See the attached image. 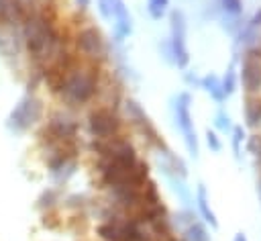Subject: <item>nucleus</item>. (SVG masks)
<instances>
[{
	"mask_svg": "<svg viewBox=\"0 0 261 241\" xmlns=\"http://www.w3.org/2000/svg\"><path fill=\"white\" fill-rule=\"evenodd\" d=\"M190 94L181 92L177 94V98H173V114H175V123L184 133L186 139V147L190 151L192 157H198V139H196V131H194V123L190 116Z\"/></svg>",
	"mask_w": 261,
	"mask_h": 241,
	"instance_id": "0eeeda50",
	"label": "nucleus"
},
{
	"mask_svg": "<svg viewBox=\"0 0 261 241\" xmlns=\"http://www.w3.org/2000/svg\"><path fill=\"white\" fill-rule=\"evenodd\" d=\"M20 35L29 61L41 71L65 51V43L53 14L47 10V4L24 16L20 25Z\"/></svg>",
	"mask_w": 261,
	"mask_h": 241,
	"instance_id": "f257e3e1",
	"label": "nucleus"
},
{
	"mask_svg": "<svg viewBox=\"0 0 261 241\" xmlns=\"http://www.w3.org/2000/svg\"><path fill=\"white\" fill-rule=\"evenodd\" d=\"M100 90V63H75L63 78L57 96L69 106L88 104Z\"/></svg>",
	"mask_w": 261,
	"mask_h": 241,
	"instance_id": "f03ea898",
	"label": "nucleus"
},
{
	"mask_svg": "<svg viewBox=\"0 0 261 241\" xmlns=\"http://www.w3.org/2000/svg\"><path fill=\"white\" fill-rule=\"evenodd\" d=\"M43 112H45L43 100L35 92H27L24 96L18 98V102L10 110V114L6 118V127L12 133H27L41 123Z\"/></svg>",
	"mask_w": 261,
	"mask_h": 241,
	"instance_id": "7ed1b4c3",
	"label": "nucleus"
},
{
	"mask_svg": "<svg viewBox=\"0 0 261 241\" xmlns=\"http://www.w3.org/2000/svg\"><path fill=\"white\" fill-rule=\"evenodd\" d=\"M169 22H171V39H169L171 61L177 67H186L190 61V55H188V47H186V16H184V12L171 10Z\"/></svg>",
	"mask_w": 261,
	"mask_h": 241,
	"instance_id": "6e6552de",
	"label": "nucleus"
},
{
	"mask_svg": "<svg viewBox=\"0 0 261 241\" xmlns=\"http://www.w3.org/2000/svg\"><path fill=\"white\" fill-rule=\"evenodd\" d=\"M73 45L88 63H100L108 55V43L100 29L94 25L80 27L73 35Z\"/></svg>",
	"mask_w": 261,
	"mask_h": 241,
	"instance_id": "20e7f679",
	"label": "nucleus"
},
{
	"mask_svg": "<svg viewBox=\"0 0 261 241\" xmlns=\"http://www.w3.org/2000/svg\"><path fill=\"white\" fill-rule=\"evenodd\" d=\"M234 86H237L234 71H232V69H228V71H226V76H224V80H222V92H224V96H230V94L234 92Z\"/></svg>",
	"mask_w": 261,
	"mask_h": 241,
	"instance_id": "aec40b11",
	"label": "nucleus"
},
{
	"mask_svg": "<svg viewBox=\"0 0 261 241\" xmlns=\"http://www.w3.org/2000/svg\"><path fill=\"white\" fill-rule=\"evenodd\" d=\"M216 127H218L220 131H228V129H230V118H228V114L218 112V114H216Z\"/></svg>",
	"mask_w": 261,
	"mask_h": 241,
	"instance_id": "b1692460",
	"label": "nucleus"
},
{
	"mask_svg": "<svg viewBox=\"0 0 261 241\" xmlns=\"http://www.w3.org/2000/svg\"><path fill=\"white\" fill-rule=\"evenodd\" d=\"M243 86L251 94L261 88V63L257 49H251L243 59Z\"/></svg>",
	"mask_w": 261,
	"mask_h": 241,
	"instance_id": "9b49d317",
	"label": "nucleus"
},
{
	"mask_svg": "<svg viewBox=\"0 0 261 241\" xmlns=\"http://www.w3.org/2000/svg\"><path fill=\"white\" fill-rule=\"evenodd\" d=\"M24 53L20 27H0V55L6 61H18Z\"/></svg>",
	"mask_w": 261,
	"mask_h": 241,
	"instance_id": "9d476101",
	"label": "nucleus"
},
{
	"mask_svg": "<svg viewBox=\"0 0 261 241\" xmlns=\"http://www.w3.org/2000/svg\"><path fill=\"white\" fill-rule=\"evenodd\" d=\"M222 2V8L230 14H239L243 10V2L241 0H220Z\"/></svg>",
	"mask_w": 261,
	"mask_h": 241,
	"instance_id": "5701e85b",
	"label": "nucleus"
},
{
	"mask_svg": "<svg viewBox=\"0 0 261 241\" xmlns=\"http://www.w3.org/2000/svg\"><path fill=\"white\" fill-rule=\"evenodd\" d=\"M206 141H208V147H210L212 151H220V147H222V145H220L218 137H216L212 131H208V133H206Z\"/></svg>",
	"mask_w": 261,
	"mask_h": 241,
	"instance_id": "393cba45",
	"label": "nucleus"
},
{
	"mask_svg": "<svg viewBox=\"0 0 261 241\" xmlns=\"http://www.w3.org/2000/svg\"><path fill=\"white\" fill-rule=\"evenodd\" d=\"M186 239L188 241H210V235H208V231L204 229V225H200V223H190L188 227H186Z\"/></svg>",
	"mask_w": 261,
	"mask_h": 241,
	"instance_id": "f3484780",
	"label": "nucleus"
},
{
	"mask_svg": "<svg viewBox=\"0 0 261 241\" xmlns=\"http://www.w3.org/2000/svg\"><path fill=\"white\" fill-rule=\"evenodd\" d=\"M98 12L104 20L112 18V0H98Z\"/></svg>",
	"mask_w": 261,
	"mask_h": 241,
	"instance_id": "4be33fe9",
	"label": "nucleus"
},
{
	"mask_svg": "<svg viewBox=\"0 0 261 241\" xmlns=\"http://www.w3.org/2000/svg\"><path fill=\"white\" fill-rule=\"evenodd\" d=\"M90 2H92V0H75V6H77L80 10H86V8L90 6Z\"/></svg>",
	"mask_w": 261,
	"mask_h": 241,
	"instance_id": "bb28decb",
	"label": "nucleus"
},
{
	"mask_svg": "<svg viewBox=\"0 0 261 241\" xmlns=\"http://www.w3.org/2000/svg\"><path fill=\"white\" fill-rule=\"evenodd\" d=\"M259 194H261V184H259Z\"/></svg>",
	"mask_w": 261,
	"mask_h": 241,
	"instance_id": "c85d7f7f",
	"label": "nucleus"
},
{
	"mask_svg": "<svg viewBox=\"0 0 261 241\" xmlns=\"http://www.w3.org/2000/svg\"><path fill=\"white\" fill-rule=\"evenodd\" d=\"M112 18H114V41L122 43L133 33V18L124 0H112Z\"/></svg>",
	"mask_w": 261,
	"mask_h": 241,
	"instance_id": "f8f14e48",
	"label": "nucleus"
},
{
	"mask_svg": "<svg viewBox=\"0 0 261 241\" xmlns=\"http://www.w3.org/2000/svg\"><path fill=\"white\" fill-rule=\"evenodd\" d=\"M124 112H126V116L135 123V127L143 133V137L151 143V145H155L157 149H161V151H167V145H165V141L161 139V135L157 133V129H155V125L151 123V118L147 116V112L143 110V106L137 102V100H133V98H126L124 100Z\"/></svg>",
	"mask_w": 261,
	"mask_h": 241,
	"instance_id": "1a4fd4ad",
	"label": "nucleus"
},
{
	"mask_svg": "<svg viewBox=\"0 0 261 241\" xmlns=\"http://www.w3.org/2000/svg\"><path fill=\"white\" fill-rule=\"evenodd\" d=\"M245 133H243V127H234L232 131V149H234V155L241 157V141H243Z\"/></svg>",
	"mask_w": 261,
	"mask_h": 241,
	"instance_id": "412c9836",
	"label": "nucleus"
},
{
	"mask_svg": "<svg viewBox=\"0 0 261 241\" xmlns=\"http://www.w3.org/2000/svg\"><path fill=\"white\" fill-rule=\"evenodd\" d=\"M259 27H261V10H257V12H255V16L249 20V25L243 29L241 39H243L245 43L253 41V37H255V33H257V29H259Z\"/></svg>",
	"mask_w": 261,
	"mask_h": 241,
	"instance_id": "6ab92c4d",
	"label": "nucleus"
},
{
	"mask_svg": "<svg viewBox=\"0 0 261 241\" xmlns=\"http://www.w3.org/2000/svg\"><path fill=\"white\" fill-rule=\"evenodd\" d=\"M88 131L94 139H112L120 135L122 120L110 106H98L88 114Z\"/></svg>",
	"mask_w": 261,
	"mask_h": 241,
	"instance_id": "423d86ee",
	"label": "nucleus"
},
{
	"mask_svg": "<svg viewBox=\"0 0 261 241\" xmlns=\"http://www.w3.org/2000/svg\"><path fill=\"white\" fill-rule=\"evenodd\" d=\"M202 88H204L208 94H212V96H214V100H218V102H222V100H224L222 84L218 82V78H216V76H206V78L202 80Z\"/></svg>",
	"mask_w": 261,
	"mask_h": 241,
	"instance_id": "dca6fc26",
	"label": "nucleus"
},
{
	"mask_svg": "<svg viewBox=\"0 0 261 241\" xmlns=\"http://www.w3.org/2000/svg\"><path fill=\"white\" fill-rule=\"evenodd\" d=\"M169 0H147V12L153 20H159L165 12H167Z\"/></svg>",
	"mask_w": 261,
	"mask_h": 241,
	"instance_id": "a211bd4d",
	"label": "nucleus"
},
{
	"mask_svg": "<svg viewBox=\"0 0 261 241\" xmlns=\"http://www.w3.org/2000/svg\"><path fill=\"white\" fill-rule=\"evenodd\" d=\"M196 200H198V208H200V212H202V216L210 223V227H218V221H216V216H214V212H212V208H210V204H208V196H206V188L200 184L198 186V196H196Z\"/></svg>",
	"mask_w": 261,
	"mask_h": 241,
	"instance_id": "ddd939ff",
	"label": "nucleus"
},
{
	"mask_svg": "<svg viewBox=\"0 0 261 241\" xmlns=\"http://www.w3.org/2000/svg\"><path fill=\"white\" fill-rule=\"evenodd\" d=\"M249 149H251L255 155H259V153H261V139H259V137H253V139L249 141Z\"/></svg>",
	"mask_w": 261,
	"mask_h": 241,
	"instance_id": "a878e982",
	"label": "nucleus"
},
{
	"mask_svg": "<svg viewBox=\"0 0 261 241\" xmlns=\"http://www.w3.org/2000/svg\"><path fill=\"white\" fill-rule=\"evenodd\" d=\"M75 135H77V123L63 112H55L47 118L41 133V141L47 147L59 143H75Z\"/></svg>",
	"mask_w": 261,
	"mask_h": 241,
	"instance_id": "39448f33",
	"label": "nucleus"
},
{
	"mask_svg": "<svg viewBox=\"0 0 261 241\" xmlns=\"http://www.w3.org/2000/svg\"><path fill=\"white\" fill-rule=\"evenodd\" d=\"M232 241H247V237H245V233H237Z\"/></svg>",
	"mask_w": 261,
	"mask_h": 241,
	"instance_id": "cd10ccee",
	"label": "nucleus"
},
{
	"mask_svg": "<svg viewBox=\"0 0 261 241\" xmlns=\"http://www.w3.org/2000/svg\"><path fill=\"white\" fill-rule=\"evenodd\" d=\"M57 202H59V190L47 188V190H43L41 196L37 198V208H39V210H51Z\"/></svg>",
	"mask_w": 261,
	"mask_h": 241,
	"instance_id": "2eb2a0df",
	"label": "nucleus"
},
{
	"mask_svg": "<svg viewBox=\"0 0 261 241\" xmlns=\"http://www.w3.org/2000/svg\"><path fill=\"white\" fill-rule=\"evenodd\" d=\"M245 118L249 127H257L261 123V100L249 98L245 102Z\"/></svg>",
	"mask_w": 261,
	"mask_h": 241,
	"instance_id": "4468645a",
	"label": "nucleus"
}]
</instances>
